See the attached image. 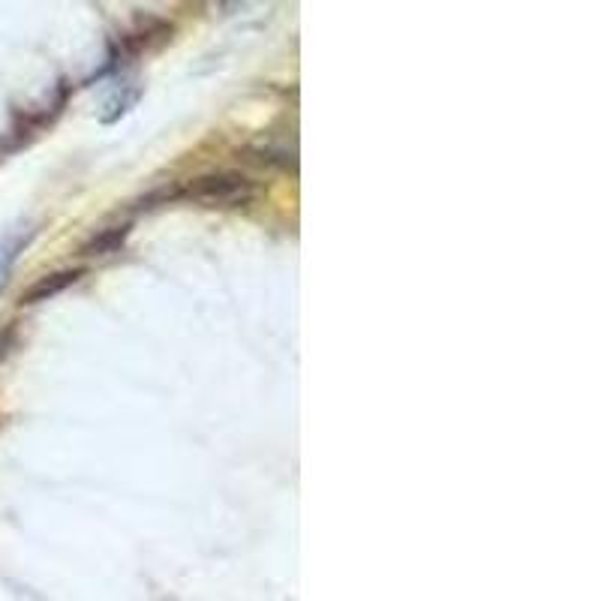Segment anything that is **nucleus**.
<instances>
[{
  "label": "nucleus",
  "instance_id": "1",
  "mask_svg": "<svg viewBox=\"0 0 601 601\" xmlns=\"http://www.w3.org/2000/svg\"><path fill=\"white\" fill-rule=\"evenodd\" d=\"M166 199H187V202H199V205H244L253 199V184L244 178V175H235V172H217V175H202L196 181H190L187 187H178V190H163Z\"/></svg>",
  "mask_w": 601,
  "mask_h": 601
},
{
  "label": "nucleus",
  "instance_id": "2",
  "mask_svg": "<svg viewBox=\"0 0 601 601\" xmlns=\"http://www.w3.org/2000/svg\"><path fill=\"white\" fill-rule=\"evenodd\" d=\"M79 277H82V271H58V274H52V277H43V280L25 295V304L49 301V298H55L58 292H64L70 283H76Z\"/></svg>",
  "mask_w": 601,
  "mask_h": 601
},
{
  "label": "nucleus",
  "instance_id": "3",
  "mask_svg": "<svg viewBox=\"0 0 601 601\" xmlns=\"http://www.w3.org/2000/svg\"><path fill=\"white\" fill-rule=\"evenodd\" d=\"M127 238V226H109L103 229L100 235L91 238V244H85V256H106V253H115Z\"/></svg>",
  "mask_w": 601,
  "mask_h": 601
},
{
  "label": "nucleus",
  "instance_id": "4",
  "mask_svg": "<svg viewBox=\"0 0 601 601\" xmlns=\"http://www.w3.org/2000/svg\"><path fill=\"white\" fill-rule=\"evenodd\" d=\"M136 100H139V91H136V88H133V91H130L127 97L115 94V97H112V100L106 103V109H112V112H109V115H103V121H106V124H112V121H115L118 115H124V112H127V109H130V106H133Z\"/></svg>",
  "mask_w": 601,
  "mask_h": 601
}]
</instances>
